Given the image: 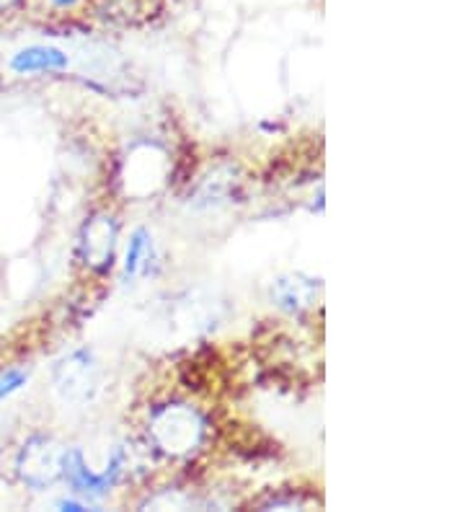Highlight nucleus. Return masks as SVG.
Returning <instances> with one entry per match:
<instances>
[{
  "label": "nucleus",
  "mask_w": 465,
  "mask_h": 512,
  "mask_svg": "<svg viewBox=\"0 0 465 512\" xmlns=\"http://www.w3.org/2000/svg\"><path fill=\"white\" fill-rule=\"evenodd\" d=\"M52 3H57V6H70L73 0H52Z\"/></svg>",
  "instance_id": "ddd939ff"
},
{
  "label": "nucleus",
  "mask_w": 465,
  "mask_h": 512,
  "mask_svg": "<svg viewBox=\"0 0 465 512\" xmlns=\"http://www.w3.org/2000/svg\"><path fill=\"white\" fill-rule=\"evenodd\" d=\"M122 466H124V456H122V450H117L112 458V466L106 469V474L96 476L93 471L86 469L81 450H65L62 476L70 481L73 492L88 494V497H101V494L109 492V487H112L114 481L119 479V474H122Z\"/></svg>",
  "instance_id": "20e7f679"
},
{
  "label": "nucleus",
  "mask_w": 465,
  "mask_h": 512,
  "mask_svg": "<svg viewBox=\"0 0 465 512\" xmlns=\"http://www.w3.org/2000/svg\"><path fill=\"white\" fill-rule=\"evenodd\" d=\"M148 0H96V13L112 24H137L148 16Z\"/></svg>",
  "instance_id": "6e6552de"
},
{
  "label": "nucleus",
  "mask_w": 465,
  "mask_h": 512,
  "mask_svg": "<svg viewBox=\"0 0 465 512\" xmlns=\"http://www.w3.org/2000/svg\"><path fill=\"white\" fill-rule=\"evenodd\" d=\"M114 244H117V225H114L112 218L96 215V218L88 220L81 236V254L88 267H112Z\"/></svg>",
  "instance_id": "39448f33"
},
{
  "label": "nucleus",
  "mask_w": 465,
  "mask_h": 512,
  "mask_svg": "<svg viewBox=\"0 0 465 512\" xmlns=\"http://www.w3.org/2000/svg\"><path fill=\"white\" fill-rule=\"evenodd\" d=\"M29 381V375L24 370H6V373H0V399H8L11 394H16L24 383Z\"/></svg>",
  "instance_id": "9d476101"
},
{
  "label": "nucleus",
  "mask_w": 465,
  "mask_h": 512,
  "mask_svg": "<svg viewBox=\"0 0 465 512\" xmlns=\"http://www.w3.org/2000/svg\"><path fill=\"white\" fill-rule=\"evenodd\" d=\"M62 68H68V55H62L55 47H42V44L26 47L11 57V70L19 75L52 73V70Z\"/></svg>",
  "instance_id": "0eeeda50"
},
{
  "label": "nucleus",
  "mask_w": 465,
  "mask_h": 512,
  "mask_svg": "<svg viewBox=\"0 0 465 512\" xmlns=\"http://www.w3.org/2000/svg\"><path fill=\"white\" fill-rule=\"evenodd\" d=\"M205 422L189 406H163L153 417V435L168 453H186L197 448Z\"/></svg>",
  "instance_id": "f03ea898"
},
{
  "label": "nucleus",
  "mask_w": 465,
  "mask_h": 512,
  "mask_svg": "<svg viewBox=\"0 0 465 512\" xmlns=\"http://www.w3.org/2000/svg\"><path fill=\"white\" fill-rule=\"evenodd\" d=\"M62 461H65V448L57 440L34 435L21 445L16 456V474L26 487L47 489L62 476Z\"/></svg>",
  "instance_id": "f257e3e1"
},
{
  "label": "nucleus",
  "mask_w": 465,
  "mask_h": 512,
  "mask_svg": "<svg viewBox=\"0 0 465 512\" xmlns=\"http://www.w3.org/2000/svg\"><path fill=\"white\" fill-rule=\"evenodd\" d=\"M318 295V282L310 280V277L303 275H290V277H279L272 285V298L282 311L298 313L303 308H310L316 303Z\"/></svg>",
  "instance_id": "423d86ee"
},
{
  "label": "nucleus",
  "mask_w": 465,
  "mask_h": 512,
  "mask_svg": "<svg viewBox=\"0 0 465 512\" xmlns=\"http://www.w3.org/2000/svg\"><path fill=\"white\" fill-rule=\"evenodd\" d=\"M150 262H153V238H150L148 231H135L130 241V249H127V256H124V272L127 275H137L140 269L143 272H150Z\"/></svg>",
  "instance_id": "1a4fd4ad"
},
{
  "label": "nucleus",
  "mask_w": 465,
  "mask_h": 512,
  "mask_svg": "<svg viewBox=\"0 0 465 512\" xmlns=\"http://www.w3.org/2000/svg\"><path fill=\"white\" fill-rule=\"evenodd\" d=\"M57 394L73 404H86L99 391V365L91 352L78 350L60 360L55 368Z\"/></svg>",
  "instance_id": "7ed1b4c3"
},
{
  "label": "nucleus",
  "mask_w": 465,
  "mask_h": 512,
  "mask_svg": "<svg viewBox=\"0 0 465 512\" xmlns=\"http://www.w3.org/2000/svg\"><path fill=\"white\" fill-rule=\"evenodd\" d=\"M16 3H19V0H0V13L8 11V8H13Z\"/></svg>",
  "instance_id": "f8f14e48"
},
{
  "label": "nucleus",
  "mask_w": 465,
  "mask_h": 512,
  "mask_svg": "<svg viewBox=\"0 0 465 512\" xmlns=\"http://www.w3.org/2000/svg\"><path fill=\"white\" fill-rule=\"evenodd\" d=\"M62 510H83L81 502H60Z\"/></svg>",
  "instance_id": "9b49d317"
}]
</instances>
